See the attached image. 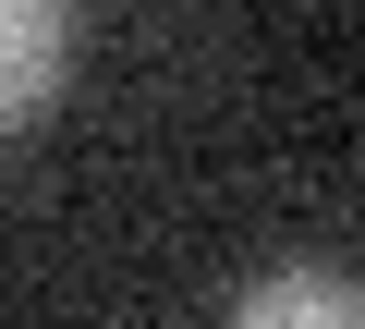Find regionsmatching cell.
Here are the masks:
<instances>
[{
  "mask_svg": "<svg viewBox=\"0 0 365 329\" xmlns=\"http://www.w3.org/2000/svg\"><path fill=\"white\" fill-rule=\"evenodd\" d=\"M61 61H73V13L61 0H0V134H25L61 98Z\"/></svg>",
  "mask_w": 365,
  "mask_h": 329,
  "instance_id": "obj_1",
  "label": "cell"
},
{
  "mask_svg": "<svg viewBox=\"0 0 365 329\" xmlns=\"http://www.w3.org/2000/svg\"><path fill=\"white\" fill-rule=\"evenodd\" d=\"M232 317H244V329H280V317L353 329V317H365V293H353V268H280V280H256V293H244Z\"/></svg>",
  "mask_w": 365,
  "mask_h": 329,
  "instance_id": "obj_2",
  "label": "cell"
}]
</instances>
